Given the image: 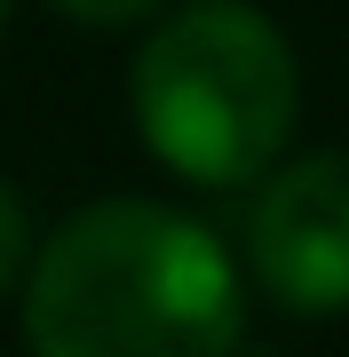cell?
<instances>
[{
	"mask_svg": "<svg viewBox=\"0 0 349 357\" xmlns=\"http://www.w3.org/2000/svg\"><path fill=\"white\" fill-rule=\"evenodd\" d=\"M246 326L222 238L159 199H95L24 270L32 357H231Z\"/></svg>",
	"mask_w": 349,
	"mask_h": 357,
	"instance_id": "1",
	"label": "cell"
},
{
	"mask_svg": "<svg viewBox=\"0 0 349 357\" xmlns=\"http://www.w3.org/2000/svg\"><path fill=\"white\" fill-rule=\"evenodd\" d=\"M135 128L199 191L262 183L302 119V64L246 0H191L135 48Z\"/></svg>",
	"mask_w": 349,
	"mask_h": 357,
	"instance_id": "2",
	"label": "cell"
},
{
	"mask_svg": "<svg viewBox=\"0 0 349 357\" xmlns=\"http://www.w3.org/2000/svg\"><path fill=\"white\" fill-rule=\"evenodd\" d=\"M246 270L294 318L349 310V151H310L262 175L246 206Z\"/></svg>",
	"mask_w": 349,
	"mask_h": 357,
	"instance_id": "3",
	"label": "cell"
},
{
	"mask_svg": "<svg viewBox=\"0 0 349 357\" xmlns=\"http://www.w3.org/2000/svg\"><path fill=\"white\" fill-rule=\"evenodd\" d=\"M32 270V222H24V199L0 183V294Z\"/></svg>",
	"mask_w": 349,
	"mask_h": 357,
	"instance_id": "4",
	"label": "cell"
},
{
	"mask_svg": "<svg viewBox=\"0 0 349 357\" xmlns=\"http://www.w3.org/2000/svg\"><path fill=\"white\" fill-rule=\"evenodd\" d=\"M56 8L72 16V24H135V16H151V8H167V0H56Z\"/></svg>",
	"mask_w": 349,
	"mask_h": 357,
	"instance_id": "5",
	"label": "cell"
},
{
	"mask_svg": "<svg viewBox=\"0 0 349 357\" xmlns=\"http://www.w3.org/2000/svg\"><path fill=\"white\" fill-rule=\"evenodd\" d=\"M0 24H8V0H0Z\"/></svg>",
	"mask_w": 349,
	"mask_h": 357,
	"instance_id": "6",
	"label": "cell"
}]
</instances>
